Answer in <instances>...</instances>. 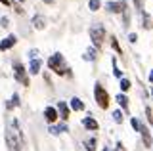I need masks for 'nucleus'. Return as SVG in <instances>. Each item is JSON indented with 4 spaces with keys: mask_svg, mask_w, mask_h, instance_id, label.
I'll list each match as a JSON object with an SVG mask.
<instances>
[{
    "mask_svg": "<svg viewBox=\"0 0 153 151\" xmlns=\"http://www.w3.org/2000/svg\"><path fill=\"white\" fill-rule=\"evenodd\" d=\"M6 144L10 151H21V130L16 119H12L6 126Z\"/></svg>",
    "mask_w": 153,
    "mask_h": 151,
    "instance_id": "obj_1",
    "label": "nucleus"
},
{
    "mask_svg": "<svg viewBox=\"0 0 153 151\" xmlns=\"http://www.w3.org/2000/svg\"><path fill=\"white\" fill-rule=\"evenodd\" d=\"M48 67H50V71H54L56 75L63 77V75L67 73V61H65V58L59 54V52H56V54H52L50 59H48Z\"/></svg>",
    "mask_w": 153,
    "mask_h": 151,
    "instance_id": "obj_2",
    "label": "nucleus"
},
{
    "mask_svg": "<svg viewBox=\"0 0 153 151\" xmlns=\"http://www.w3.org/2000/svg\"><path fill=\"white\" fill-rule=\"evenodd\" d=\"M94 98H96V103L100 105V109H107V107H109L111 98H109L107 90H105L100 82H96V86H94Z\"/></svg>",
    "mask_w": 153,
    "mask_h": 151,
    "instance_id": "obj_3",
    "label": "nucleus"
},
{
    "mask_svg": "<svg viewBox=\"0 0 153 151\" xmlns=\"http://www.w3.org/2000/svg\"><path fill=\"white\" fill-rule=\"evenodd\" d=\"M90 40L94 42V46H98V48H102L103 40H105V27L103 25H94L90 27Z\"/></svg>",
    "mask_w": 153,
    "mask_h": 151,
    "instance_id": "obj_4",
    "label": "nucleus"
},
{
    "mask_svg": "<svg viewBox=\"0 0 153 151\" xmlns=\"http://www.w3.org/2000/svg\"><path fill=\"white\" fill-rule=\"evenodd\" d=\"M13 77H16V81L19 82V84H23V86H29V77H27V71H25V67L21 65V61L19 59H16L13 61Z\"/></svg>",
    "mask_w": 153,
    "mask_h": 151,
    "instance_id": "obj_5",
    "label": "nucleus"
},
{
    "mask_svg": "<svg viewBox=\"0 0 153 151\" xmlns=\"http://www.w3.org/2000/svg\"><path fill=\"white\" fill-rule=\"evenodd\" d=\"M105 10L109 13H123L126 10V2L124 0H119V2H107L105 4Z\"/></svg>",
    "mask_w": 153,
    "mask_h": 151,
    "instance_id": "obj_6",
    "label": "nucleus"
},
{
    "mask_svg": "<svg viewBox=\"0 0 153 151\" xmlns=\"http://www.w3.org/2000/svg\"><path fill=\"white\" fill-rule=\"evenodd\" d=\"M44 119H46V122L48 124H56L57 122V119H59V113H57V107H46L44 109Z\"/></svg>",
    "mask_w": 153,
    "mask_h": 151,
    "instance_id": "obj_7",
    "label": "nucleus"
},
{
    "mask_svg": "<svg viewBox=\"0 0 153 151\" xmlns=\"http://www.w3.org/2000/svg\"><path fill=\"white\" fill-rule=\"evenodd\" d=\"M57 113H59V119L67 122V119L71 115V105H67V101H57Z\"/></svg>",
    "mask_w": 153,
    "mask_h": 151,
    "instance_id": "obj_8",
    "label": "nucleus"
},
{
    "mask_svg": "<svg viewBox=\"0 0 153 151\" xmlns=\"http://www.w3.org/2000/svg\"><path fill=\"white\" fill-rule=\"evenodd\" d=\"M16 42H17V36L16 35H8L4 40H0V52H6L10 48H13V46H16Z\"/></svg>",
    "mask_w": 153,
    "mask_h": 151,
    "instance_id": "obj_9",
    "label": "nucleus"
},
{
    "mask_svg": "<svg viewBox=\"0 0 153 151\" xmlns=\"http://www.w3.org/2000/svg\"><path fill=\"white\" fill-rule=\"evenodd\" d=\"M82 126L86 130H90V132H98L100 130V124H98V121H96L94 117H84V119H82Z\"/></svg>",
    "mask_w": 153,
    "mask_h": 151,
    "instance_id": "obj_10",
    "label": "nucleus"
},
{
    "mask_svg": "<svg viewBox=\"0 0 153 151\" xmlns=\"http://www.w3.org/2000/svg\"><path fill=\"white\" fill-rule=\"evenodd\" d=\"M50 134H54V136H59V134H63V132H69V126H67V122H61V124H50Z\"/></svg>",
    "mask_w": 153,
    "mask_h": 151,
    "instance_id": "obj_11",
    "label": "nucleus"
},
{
    "mask_svg": "<svg viewBox=\"0 0 153 151\" xmlns=\"http://www.w3.org/2000/svg\"><path fill=\"white\" fill-rule=\"evenodd\" d=\"M33 27L38 31H42V29H46V17L44 16H40V13H36V16H33Z\"/></svg>",
    "mask_w": 153,
    "mask_h": 151,
    "instance_id": "obj_12",
    "label": "nucleus"
},
{
    "mask_svg": "<svg viewBox=\"0 0 153 151\" xmlns=\"http://www.w3.org/2000/svg\"><path fill=\"white\" fill-rule=\"evenodd\" d=\"M140 134H142L143 145H146V147H151V145H153V140H151V134H149V130H147V126H146V124H142Z\"/></svg>",
    "mask_w": 153,
    "mask_h": 151,
    "instance_id": "obj_13",
    "label": "nucleus"
},
{
    "mask_svg": "<svg viewBox=\"0 0 153 151\" xmlns=\"http://www.w3.org/2000/svg\"><path fill=\"white\" fill-rule=\"evenodd\" d=\"M69 105H71V109H73V111H84V101L82 100H80V98H71V101H69Z\"/></svg>",
    "mask_w": 153,
    "mask_h": 151,
    "instance_id": "obj_14",
    "label": "nucleus"
},
{
    "mask_svg": "<svg viewBox=\"0 0 153 151\" xmlns=\"http://www.w3.org/2000/svg\"><path fill=\"white\" fill-rule=\"evenodd\" d=\"M40 67H42L40 59H31V63H29V73H31V75H38V73H40Z\"/></svg>",
    "mask_w": 153,
    "mask_h": 151,
    "instance_id": "obj_15",
    "label": "nucleus"
},
{
    "mask_svg": "<svg viewBox=\"0 0 153 151\" xmlns=\"http://www.w3.org/2000/svg\"><path fill=\"white\" fill-rule=\"evenodd\" d=\"M82 147L86 151H96V147H98V138H88L82 141Z\"/></svg>",
    "mask_w": 153,
    "mask_h": 151,
    "instance_id": "obj_16",
    "label": "nucleus"
},
{
    "mask_svg": "<svg viewBox=\"0 0 153 151\" xmlns=\"http://www.w3.org/2000/svg\"><path fill=\"white\" fill-rule=\"evenodd\" d=\"M142 27L143 29H153V21H151V16L147 12H142Z\"/></svg>",
    "mask_w": 153,
    "mask_h": 151,
    "instance_id": "obj_17",
    "label": "nucleus"
},
{
    "mask_svg": "<svg viewBox=\"0 0 153 151\" xmlns=\"http://www.w3.org/2000/svg\"><path fill=\"white\" fill-rule=\"evenodd\" d=\"M115 100H117V103L123 107L124 111H128V96H126V94H117Z\"/></svg>",
    "mask_w": 153,
    "mask_h": 151,
    "instance_id": "obj_18",
    "label": "nucleus"
},
{
    "mask_svg": "<svg viewBox=\"0 0 153 151\" xmlns=\"http://www.w3.org/2000/svg\"><path fill=\"white\" fill-rule=\"evenodd\" d=\"M82 58H84L86 61H96V59H98V52H96L94 48H88V50L84 52V56H82Z\"/></svg>",
    "mask_w": 153,
    "mask_h": 151,
    "instance_id": "obj_19",
    "label": "nucleus"
},
{
    "mask_svg": "<svg viewBox=\"0 0 153 151\" xmlns=\"http://www.w3.org/2000/svg\"><path fill=\"white\" fill-rule=\"evenodd\" d=\"M119 86H121V94H124V92H128V90H130L132 82L128 81V78H121V82H119Z\"/></svg>",
    "mask_w": 153,
    "mask_h": 151,
    "instance_id": "obj_20",
    "label": "nucleus"
},
{
    "mask_svg": "<svg viewBox=\"0 0 153 151\" xmlns=\"http://www.w3.org/2000/svg\"><path fill=\"white\" fill-rule=\"evenodd\" d=\"M111 63H113V75H115L117 78H123V71L117 67V58H113V59H111Z\"/></svg>",
    "mask_w": 153,
    "mask_h": 151,
    "instance_id": "obj_21",
    "label": "nucleus"
},
{
    "mask_svg": "<svg viewBox=\"0 0 153 151\" xmlns=\"http://www.w3.org/2000/svg\"><path fill=\"white\" fill-rule=\"evenodd\" d=\"M100 6H102V2H100V0H90V2H88L90 12H98V10H100Z\"/></svg>",
    "mask_w": 153,
    "mask_h": 151,
    "instance_id": "obj_22",
    "label": "nucleus"
},
{
    "mask_svg": "<svg viewBox=\"0 0 153 151\" xmlns=\"http://www.w3.org/2000/svg\"><path fill=\"white\" fill-rule=\"evenodd\" d=\"M111 48L117 52V54H123V50H121V44H119V40L115 38V36H111Z\"/></svg>",
    "mask_w": 153,
    "mask_h": 151,
    "instance_id": "obj_23",
    "label": "nucleus"
},
{
    "mask_svg": "<svg viewBox=\"0 0 153 151\" xmlns=\"http://www.w3.org/2000/svg\"><path fill=\"white\" fill-rule=\"evenodd\" d=\"M113 121L117 122V124H121V122H123V111L115 109V111H113Z\"/></svg>",
    "mask_w": 153,
    "mask_h": 151,
    "instance_id": "obj_24",
    "label": "nucleus"
},
{
    "mask_svg": "<svg viewBox=\"0 0 153 151\" xmlns=\"http://www.w3.org/2000/svg\"><path fill=\"white\" fill-rule=\"evenodd\" d=\"M130 124H132V128H134V130H138V132H140V128H142V122L138 121V119H130Z\"/></svg>",
    "mask_w": 153,
    "mask_h": 151,
    "instance_id": "obj_25",
    "label": "nucleus"
},
{
    "mask_svg": "<svg viewBox=\"0 0 153 151\" xmlns=\"http://www.w3.org/2000/svg\"><path fill=\"white\" fill-rule=\"evenodd\" d=\"M123 19H124V25H126V27L130 25V13H128V8L123 12Z\"/></svg>",
    "mask_w": 153,
    "mask_h": 151,
    "instance_id": "obj_26",
    "label": "nucleus"
},
{
    "mask_svg": "<svg viewBox=\"0 0 153 151\" xmlns=\"http://www.w3.org/2000/svg\"><path fill=\"white\" fill-rule=\"evenodd\" d=\"M132 2H134V6H136V10L138 12H143V0H132Z\"/></svg>",
    "mask_w": 153,
    "mask_h": 151,
    "instance_id": "obj_27",
    "label": "nucleus"
},
{
    "mask_svg": "<svg viewBox=\"0 0 153 151\" xmlns=\"http://www.w3.org/2000/svg\"><path fill=\"white\" fill-rule=\"evenodd\" d=\"M12 103H13V107L21 105V101H19V94H13V96H12Z\"/></svg>",
    "mask_w": 153,
    "mask_h": 151,
    "instance_id": "obj_28",
    "label": "nucleus"
},
{
    "mask_svg": "<svg viewBox=\"0 0 153 151\" xmlns=\"http://www.w3.org/2000/svg\"><path fill=\"white\" fill-rule=\"evenodd\" d=\"M0 25H2L4 29H6V27H10V19H8L6 16H2V17H0Z\"/></svg>",
    "mask_w": 153,
    "mask_h": 151,
    "instance_id": "obj_29",
    "label": "nucleus"
},
{
    "mask_svg": "<svg viewBox=\"0 0 153 151\" xmlns=\"http://www.w3.org/2000/svg\"><path fill=\"white\" fill-rule=\"evenodd\" d=\"M146 115H147V121L153 124V113H151V107H146Z\"/></svg>",
    "mask_w": 153,
    "mask_h": 151,
    "instance_id": "obj_30",
    "label": "nucleus"
},
{
    "mask_svg": "<svg viewBox=\"0 0 153 151\" xmlns=\"http://www.w3.org/2000/svg\"><path fill=\"white\" fill-rule=\"evenodd\" d=\"M128 40H130L132 44H136V42H138V35H136V33H130V35H128Z\"/></svg>",
    "mask_w": 153,
    "mask_h": 151,
    "instance_id": "obj_31",
    "label": "nucleus"
},
{
    "mask_svg": "<svg viewBox=\"0 0 153 151\" xmlns=\"http://www.w3.org/2000/svg\"><path fill=\"white\" fill-rule=\"evenodd\" d=\"M29 58H31V59H38V50H29Z\"/></svg>",
    "mask_w": 153,
    "mask_h": 151,
    "instance_id": "obj_32",
    "label": "nucleus"
},
{
    "mask_svg": "<svg viewBox=\"0 0 153 151\" xmlns=\"http://www.w3.org/2000/svg\"><path fill=\"white\" fill-rule=\"evenodd\" d=\"M115 151H126L123 145V141H117V145H115Z\"/></svg>",
    "mask_w": 153,
    "mask_h": 151,
    "instance_id": "obj_33",
    "label": "nucleus"
},
{
    "mask_svg": "<svg viewBox=\"0 0 153 151\" xmlns=\"http://www.w3.org/2000/svg\"><path fill=\"white\" fill-rule=\"evenodd\" d=\"M0 2H2L4 6H10V4H12V2H10V0H0Z\"/></svg>",
    "mask_w": 153,
    "mask_h": 151,
    "instance_id": "obj_34",
    "label": "nucleus"
},
{
    "mask_svg": "<svg viewBox=\"0 0 153 151\" xmlns=\"http://www.w3.org/2000/svg\"><path fill=\"white\" fill-rule=\"evenodd\" d=\"M149 82L153 84V69H151V73H149Z\"/></svg>",
    "mask_w": 153,
    "mask_h": 151,
    "instance_id": "obj_35",
    "label": "nucleus"
},
{
    "mask_svg": "<svg viewBox=\"0 0 153 151\" xmlns=\"http://www.w3.org/2000/svg\"><path fill=\"white\" fill-rule=\"evenodd\" d=\"M151 96H153V86H151Z\"/></svg>",
    "mask_w": 153,
    "mask_h": 151,
    "instance_id": "obj_36",
    "label": "nucleus"
},
{
    "mask_svg": "<svg viewBox=\"0 0 153 151\" xmlns=\"http://www.w3.org/2000/svg\"><path fill=\"white\" fill-rule=\"evenodd\" d=\"M19 2H21V4H23V2H25V0H19Z\"/></svg>",
    "mask_w": 153,
    "mask_h": 151,
    "instance_id": "obj_37",
    "label": "nucleus"
},
{
    "mask_svg": "<svg viewBox=\"0 0 153 151\" xmlns=\"http://www.w3.org/2000/svg\"><path fill=\"white\" fill-rule=\"evenodd\" d=\"M103 151H107V149H103Z\"/></svg>",
    "mask_w": 153,
    "mask_h": 151,
    "instance_id": "obj_38",
    "label": "nucleus"
}]
</instances>
